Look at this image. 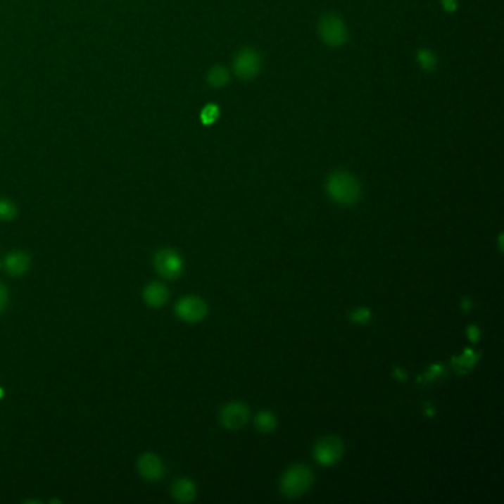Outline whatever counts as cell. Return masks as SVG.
Here are the masks:
<instances>
[{
  "label": "cell",
  "instance_id": "cell-1",
  "mask_svg": "<svg viewBox=\"0 0 504 504\" xmlns=\"http://www.w3.org/2000/svg\"><path fill=\"white\" fill-rule=\"evenodd\" d=\"M329 197L340 206H353L361 199V184L352 173L336 170L329 175L325 182Z\"/></svg>",
  "mask_w": 504,
  "mask_h": 504
},
{
  "label": "cell",
  "instance_id": "cell-2",
  "mask_svg": "<svg viewBox=\"0 0 504 504\" xmlns=\"http://www.w3.org/2000/svg\"><path fill=\"white\" fill-rule=\"evenodd\" d=\"M315 481L314 472L306 465H293L286 472L279 482L281 494L287 498H298L309 491Z\"/></svg>",
  "mask_w": 504,
  "mask_h": 504
},
{
  "label": "cell",
  "instance_id": "cell-3",
  "mask_svg": "<svg viewBox=\"0 0 504 504\" xmlns=\"http://www.w3.org/2000/svg\"><path fill=\"white\" fill-rule=\"evenodd\" d=\"M320 39L332 48L344 46L349 39V32L345 21L334 13H325L318 21Z\"/></svg>",
  "mask_w": 504,
  "mask_h": 504
},
{
  "label": "cell",
  "instance_id": "cell-4",
  "mask_svg": "<svg viewBox=\"0 0 504 504\" xmlns=\"http://www.w3.org/2000/svg\"><path fill=\"white\" fill-rule=\"evenodd\" d=\"M262 68V59L253 48H244L232 59V71L241 80H253L259 76Z\"/></svg>",
  "mask_w": 504,
  "mask_h": 504
},
{
  "label": "cell",
  "instance_id": "cell-5",
  "mask_svg": "<svg viewBox=\"0 0 504 504\" xmlns=\"http://www.w3.org/2000/svg\"><path fill=\"white\" fill-rule=\"evenodd\" d=\"M154 268L165 279H177L184 271V260L173 248H161L154 255Z\"/></svg>",
  "mask_w": 504,
  "mask_h": 504
},
{
  "label": "cell",
  "instance_id": "cell-6",
  "mask_svg": "<svg viewBox=\"0 0 504 504\" xmlns=\"http://www.w3.org/2000/svg\"><path fill=\"white\" fill-rule=\"evenodd\" d=\"M345 451L344 442L339 436L329 435L321 438L314 447V457L321 466H333L340 458H342Z\"/></svg>",
  "mask_w": 504,
  "mask_h": 504
},
{
  "label": "cell",
  "instance_id": "cell-7",
  "mask_svg": "<svg viewBox=\"0 0 504 504\" xmlns=\"http://www.w3.org/2000/svg\"><path fill=\"white\" fill-rule=\"evenodd\" d=\"M176 315L187 322H199L207 315V303L197 296H185L176 302Z\"/></svg>",
  "mask_w": 504,
  "mask_h": 504
},
{
  "label": "cell",
  "instance_id": "cell-8",
  "mask_svg": "<svg viewBox=\"0 0 504 504\" xmlns=\"http://www.w3.org/2000/svg\"><path fill=\"white\" fill-rule=\"evenodd\" d=\"M250 410L244 403H229L220 411V423L231 431H237L247 424Z\"/></svg>",
  "mask_w": 504,
  "mask_h": 504
},
{
  "label": "cell",
  "instance_id": "cell-9",
  "mask_svg": "<svg viewBox=\"0 0 504 504\" xmlns=\"http://www.w3.org/2000/svg\"><path fill=\"white\" fill-rule=\"evenodd\" d=\"M138 472L146 481H160L165 477V465L154 453H145L138 458Z\"/></svg>",
  "mask_w": 504,
  "mask_h": 504
},
{
  "label": "cell",
  "instance_id": "cell-10",
  "mask_svg": "<svg viewBox=\"0 0 504 504\" xmlns=\"http://www.w3.org/2000/svg\"><path fill=\"white\" fill-rule=\"evenodd\" d=\"M142 298L148 306L161 308L169 301V290L165 284L160 283V281H153V283L144 289Z\"/></svg>",
  "mask_w": 504,
  "mask_h": 504
},
{
  "label": "cell",
  "instance_id": "cell-11",
  "mask_svg": "<svg viewBox=\"0 0 504 504\" xmlns=\"http://www.w3.org/2000/svg\"><path fill=\"white\" fill-rule=\"evenodd\" d=\"M30 265H32V262H30L28 255L21 250L11 251L5 258V270L12 277L24 275L30 270Z\"/></svg>",
  "mask_w": 504,
  "mask_h": 504
},
{
  "label": "cell",
  "instance_id": "cell-12",
  "mask_svg": "<svg viewBox=\"0 0 504 504\" xmlns=\"http://www.w3.org/2000/svg\"><path fill=\"white\" fill-rule=\"evenodd\" d=\"M172 497L179 503H191L197 497V486L188 478H179L172 484Z\"/></svg>",
  "mask_w": 504,
  "mask_h": 504
},
{
  "label": "cell",
  "instance_id": "cell-13",
  "mask_svg": "<svg viewBox=\"0 0 504 504\" xmlns=\"http://www.w3.org/2000/svg\"><path fill=\"white\" fill-rule=\"evenodd\" d=\"M481 358V353L475 352L473 349H465V352L458 357H453V367L457 373L462 376L467 374L470 370L477 365L478 360Z\"/></svg>",
  "mask_w": 504,
  "mask_h": 504
},
{
  "label": "cell",
  "instance_id": "cell-14",
  "mask_svg": "<svg viewBox=\"0 0 504 504\" xmlns=\"http://www.w3.org/2000/svg\"><path fill=\"white\" fill-rule=\"evenodd\" d=\"M278 420L275 417V414L268 411V410H262L256 414L255 419V426L260 434H272L277 429Z\"/></svg>",
  "mask_w": 504,
  "mask_h": 504
},
{
  "label": "cell",
  "instance_id": "cell-15",
  "mask_svg": "<svg viewBox=\"0 0 504 504\" xmlns=\"http://www.w3.org/2000/svg\"><path fill=\"white\" fill-rule=\"evenodd\" d=\"M229 79H231L229 71L222 65H215L213 68H210L209 73H207V77H206L209 86H212L215 89L225 87L228 84Z\"/></svg>",
  "mask_w": 504,
  "mask_h": 504
},
{
  "label": "cell",
  "instance_id": "cell-16",
  "mask_svg": "<svg viewBox=\"0 0 504 504\" xmlns=\"http://www.w3.org/2000/svg\"><path fill=\"white\" fill-rule=\"evenodd\" d=\"M416 61H417L419 67L423 71H427V73L435 71L436 67H438L436 55L432 51H429V49H419L417 53H416Z\"/></svg>",
  "mask_w": 504,
  "mask_h": 504
},
{
  "label": "cell",
  "instance_id": "cell-17",
  "mask_svg": "<svg viewBox=\"0 0 504 504\" xmlns=\"http://www.w3.org/2000/svg\"><path fill=\"white\" fill-rule=\"evenodd\" d=\"M219 115H220L219 106H216V103H207V106H204L200 113V120L204 126H210L218 122Z\"/></svg>",
  "mask_w": 504,
  "mask_h": 504
},
{
  "label": "cell",
  "instance_id": "cell-18",
  "mask_svg": "<svg viewBox=\"0 0 504 504\" xmlns=\"http://www.w3.org/2000/svg\"><path fill=\"white\" fill-rule=\"evenodd\" d=\"M17 213H18V209L13 201H11L9 199H5V197H0V220L11 222L17 218Z\"/></svg>",
  "mask_w": 504,
  "mask_h": 504
},
{
  "label": "cell",
  "instance_id": "cell-19",
  "mask_svg": "<svg viewBox=\"0 0 504 504\" xmlns=\"http://www.w3.org/2000/svg\"><path fill=\"white\" fill-rule=\"evenodd\" d=\"M372 317H373L372 310H370V309L365 308V306H360V308H357L355 310H352V313L349 314L351 321L355 322V324H360V325L368 324L370 321H372Z\"/></svg>",
  "mask_w": 504,
  "mask_h": 504
},
{
  "label": "cell",
  "instance_id": "cell-20",
  "mask_svg": "<svg viewBox=\"0 0 504 504\" xmlns=\"http://www.w3.org/2000/svg\"><path fill=\"white\" fill-rule=\"evenodd\" d=\"M443 374H446V367H443L442 364H434L432 367H429L426 373H423V376L419 377V382L431 383V382H435L436 379L442 377Z\"/></svg>",
  "mask_w": 504,
  "mask_h": 504
},
{
  "label": "cell",
  "instance_id": "cell-21",
  "mask_svg": "<svg viewBox=\"0 0 504 504\" xmlns=\"http://www.w3.org/2000/svg\"><path fill=\"white\" fill-rule=\"evenodd\" d=\"M8 301H9V293L6 286L0 281V315L5 313V309L8 306Z\"/></svg>",
  "mask_w": 504,
  "mask_h": 504
},
{
  "label": "cell",
  "instance_id": "cell-22",
  "mask_svg": "<svg viewBox=\"0 0 504 504\" xmlns=\"http://www.w3.org/2000/svg\"><path fill=\"white\" fill-rule=\"evenodd\" d=\"M467 337L470 339L472 344H477L479 337H481V330L479 327H477V325H467Z\"/></svg>",
  "mask_w": 504,
  "mask_h": 504
},
{
  "label": "cell",
  "instance_id": "cell-23",
  "mask_svg": "<svg viewBox=\"0 0 504 504\" xmlns=\"http://www.w3.org/2000/svg\"><path fill=\"white\" fill-rule=\"evenodd\" d=\"M441 6L446 12L454 13L457 11V8H458V2H457V0H441Z\"/></svg>",
  "mask_w": 504,
  "mask_h": 504
},
{
  "label": "cell",
  "instance_id": "cell-24",
  "mask_svg": "<svg viewBox=\"0 0 504 504\" xmlns=\"http://www.w3.org/2000/svg\"><path fill=\"white\" fill-rule=\"evenodd\" d=\"M462 308H463L465 310H469V309H472V301H470L469 298H465V299L462 301Z\"/></svg>",
  "mask_w": 504,
  "mask_h": 504
},
{
  "label": "cell",
  "instance_id": "cell-25",
  "mask_svg": "<svg viewBox=\"0 0 504 504\" xmlns=\"http://www.w3.org/2000/svg\"><path fill=\"white\" fill-rule=\"evenodd\" d=\"M4 396V391L2 389H0V398H2Z\"/></svg>",
  "mask_w": 504,
  "mask_h": 504
}]
</instances>
